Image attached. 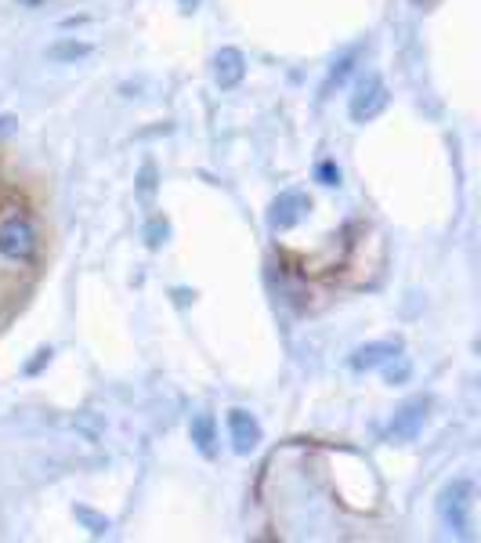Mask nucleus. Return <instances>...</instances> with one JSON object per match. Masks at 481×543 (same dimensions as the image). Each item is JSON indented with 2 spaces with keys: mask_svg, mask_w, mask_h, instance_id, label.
Listing matches in <instances>:
<instances>
[{
  "mask_svg": "<svg viewBox=\"0 0 481 543\" xmlns=\"http://www.w3.org/2000/svg\"><path fill=\"white\" fill-rule=\"evenodd\" d=\"M474 496H478V489H474V478L456 475V478H449V482H445L442 493H438V507H434L445 533H456V536L471 533Z\"/></svg>",
  "mask_w": 481,
  "mask_h": 543,
  "instance_id": "obj_1",
  "label": "nucleus"
},
{
  "mask_svg": "<svg viewBox=\"0 0 481 543\" xmlns=\"http://www.w3.org/2000/svg\"><path fill=\"white\" fill-rule=\"evenodd\" d=\"M387 84L380 73H362L359 84H355V95L348 102V113L355 124H369V120H377L380 113L387 109Z\"/></svg>",
  "mask_w": 481,
  "mask_h": 543,
  "instance_id": "obj_2",
  "label": "nucleus"
},
{
  "mask_svg": "<svg viewBox=\"0 0 481 543\" xmlns=\"http://www.w3.org/2000/svg\"><path fill=\"white\" fill-rule=\"evenodd\" d=\"M37 254V229L26 214H11L0 221V258L8 261H29Z\"/></svg>",
  "mask_w": 481,
  "mask_h": 543,
  "instance_id": "obj_3",
  "label": "nucleus"
},
{
  "mask_svg": "<svg viewBox=\"0 0 481 543\" xmlns=\"http://www.w3.org/2000/svg\"><path fill=\"white\" fill-rule=\"evenodd\" d=\"M308 210H312L308 192H304V189H283L272 200V207H268V225H272L275 232H290L293 225H301V221L308 218Z\"/></svg>",
  "mask_w": 481,
  "mask_h": 543,
  "instance_id": "obj_4",
  "label": "nucleus"
},
{
  "mask_svg": "<svg viewBox=\"0 0 481 543\" xmlns=\"http://www.w3.org/2000/svg\"><path fill=\"white\" fill-rule=\"evenodd\" d=\"M427 410H431V399L427 395H416V399L402 402L398 413L387 424V442H413L427 424Z\"/></svg>",
  "mask_w": 481,
  "mask_h": 543,
  "instance_id": "obj_5",
  "label": "nucleus"
},
{
  "mask_svg": "<svg viewBox=\"0 0 481 543\" xmlns=\"http://www.w3.org/2000/svg\"><path fill=\"white\" fill-rule=\"evenodd\" d=\"M225 424H228V439H232V449H236L239 457H250V453H257V446L265 442V431H261V424H257L254 413L228 410Z\"/></svg>",
  "mask_w": 481,
  "mask_h": 543,
  "instance_id": "obj_6",
  "label": "nucleus"
},
{
  "mask_svg": "<svg viewBox=\"0 0 481 543\" xmlns=\"http://www.w3.org/2000/svg\"><path fill=\"white\" fill-rule=\"evenodd\" d=\"M402 352V341L398 337H387V341H369V344H359L355 352L348 355V366L355 373H369V370H380L391 355Z\"/></svg>",
  "mask_w": 481,
  "mask_h": 543,
  "instance_id": "obj_7",
  "label": "nucleus"
},
{
  "mask_svg": "<svg viewBox=\"0 0 481 543\" xmlns=\"http://www.w3.org/2000/svg\"><path fill=\"white\" fill-rule=\"evenodd\" d=\"M246 77V55L239 48H221L214 55V80L221 91H232Z\"/></svg>",
  "mask_w": 481,
  "mask_h": 543,
  "instance_id": "obj_8",
  "label": "nucleus"
},
{
  "mask_svg": "<svg viewBox=\"0 0 481 543\" xmlns=\"http://www.w3.org/2000/svg\"><path fill=\"white\" fill-rule=\"evenodd\" d=\"M189 435H192V442H196V449L203 453V457H207V460L217 457V420H214V413H196V417H192V424H189Z\"/></svg>",
  "mask_w": 481,
  "mask_h": 543,
  "instance_id": "obj_9",
  "label": "nucleus"
},
{
  "mask_svg": "<svg viewBox=\"0 0 481 543\" xmlns=\"http://www.w3.org/2000/svg\"><path fill=\"white\" fill-rule=\"evenodd\" d=\"M359 55H362V48H351L333 62L330 77H326V84H322V98H330L333 87H344V80H348L351 73H355V66H359Z\"/></svg>",
  "mask_w": 481,
  "mask_h": 543,
  "instance_id": "obj_10",
  "label": "nucleus"
},
{
  "mask_svg": "<svg viewBox=\"0 0 481 543\" xmlns=\"http://www.w3.org/2000/svg\"><path fill=\"white\" fill-rule=\"evenodd\" d=\"M91 44L87 40H76V37H66V40H55L48 48V58L51 62H58V66H69V62H80V58L91 55Z\"/></svg>",
  "mask_w": 481,
  "mask_h": 543,
  "instance_id": "obj_11",
  "label": "nucleus"
},
{
  "mask_svg": "<svg viewBox=\"0 0 481 543\" xmlns=\"http://www.w3.org/2000/svg\"><path fill=\"white\" fill-rule=\"evenodd\" d=\"M380 370H384V381L391 384V388H402V384H409V377H413V362L398 352V355H391Z\"/></svg>",
  "mask_w": 481,
  "mask_h": 543,
  "instance_id": "obj_12",
  "label": "nucleus"
},
{
  "mask_svg": "<svg viewBox=\"0 0 481 543\" xmlns=\"http://www.w3.org/2000/svg\"><path fill=\"white\" fill-rule=\"evenodd\" d=\"M73 515H76V522L84 525L91 536H109V529H113V522H109V518L98 515V511H91V507H84V504H76Z\"/></svg>",
  "mask_w": 481,
  "mask_h": 543,
  "instance_id": "obj_13",
  "label": "nucleus"
},
{
  "mask_svg": "<svg viewBox=\"0 0 481 543\" xmlns=\"http://www.w3.org/2000/svg\"><path fill=\"white\" fill-rule=\"evenodd\" d=\"M167 236H170V225H167V218H149V225H145V247L149 250H160L163 243H167Z\"/></svg>",
  "mask_w": 481,
  "mask_h": 543,
  "instance_id": "obj_14",
  "label": "nucleus"
},
{
  "mask_svg": "<svg viewBox=\"0 0 481 543\" xmlns=\"http://www.w3.org/2000/svg\"><path fill=\"white\" fill-rule=\"evenodd\" d=\"M315 181L326 185V189H333V185H340V167L333 160H322L319 167H315Z\"/></svg>",
  "mask_w": 481,
  "mask_h": 543,
  "instance_id": "obj_15",
  "label": "nucleus"
},
{
  "mask_svg": "<svg viewBox=\"0 0 481 543\" xmlns=\"http://www.w3.org/2000/svg\"><path fill=\"white\" fill-rule=\"evenodd\" d=\"M152 192H156V167H152V163H142V174H138V196L149 200Z\"/></svg>",
  "mask_w": 481,
  "mask_h": 543,
  "instance_id": "obj_16",
  "label": "nucleus"
},
{
  "mask_svg": "<svg viewBox=\"0 0 481 543\" xmlns=\"http://www.w3.org/2000/svg\"><path fill=\"white\" fill-rule=\"evenodd\" d=\"M51 355H55V352H51V348H40L37 359H29V362H26V373H29V377H37V373L44 370V366H48V362H51Z\"/></svg>",
  "mask_w": 481,
  "mask_h": 543,
  "instance_id": "obj_17",
  "label": "nucleus"
},
{
  "mask_svg": "<svg viewBox=\"0 0 481 543\" xmlns=\"http://www.w3.org/2000/svg\"><path fill=\"white\" fill-rule=\"evenodd\" d=\"M15 124H19L15 116H0V134H11L15 131Z\"/></svg>",
  "mask_w": 481,
  "mask_h": 543,
  "instance_id": "obj_18",
  "label": "nucleus"
},
{
  "mask_svg": "<svg viewBox=\"0 0 481 543\" xmlns=\"http://www.w3.org/2000/svg\"><path fill=\"white\" fill-rule=\"evenodd\" d=\"M192 297H196V294H189V290H174V301H178V305H181V308L189 305Z\"/></svg>",
  "mask_w": 481,
  "mask_h": 543,
  "instance_id": "obj_19",
  "label": "nucleus"
},
{
  "mask_svg": "<svg viewBox=\"0 0 481 543\" xmlns=\"http://www.w3.org/2000/svg\"><path fill=\"white\" fill-rule=\"evenodd\" d=\"M199 0H181V11H196Z\"/></svg>",
  "mask_w": 481,
  "mask_h": 543,
  "instance_id": "obj_20",
  "label": "nucleus"
},
{
  "mask_svg": "<svg viewBox=\"0 0 481 543\" xmlns=\"http://www.w3.org/2000/svg\"><path fill=\"white\" fill-rule=\"evenodd\" d=\"M22 4H26V8H37V4H40V0H22Z\"/></svg>",
  "mask_w": 481,
  "mask_h": 543,
  "instance_id": "obj_21",
  "label": "nucleus"
}]
</instances>
